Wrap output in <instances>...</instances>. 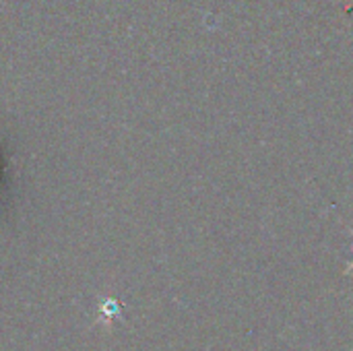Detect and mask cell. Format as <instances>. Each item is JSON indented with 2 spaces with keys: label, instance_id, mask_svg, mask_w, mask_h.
<instances>
[{
  "label": "cell",
  "instance_id": "cell-1",
  "mask_svg": "<svg viewBox=\"0 0 353 351\" xmlns=\"http://www.w3.org/2000/svg\"><path fill=\"white\" fill-rule=\"evenodd\" d=\"M352 271H353V263H352Z\"/></svg>",
  "mask_w": 353,
  "mask_h": 351
}]
</instances>
